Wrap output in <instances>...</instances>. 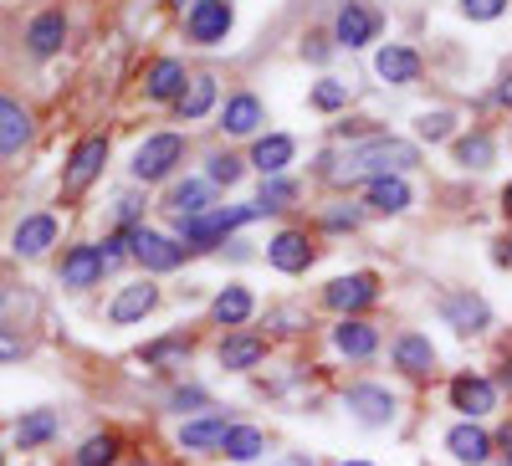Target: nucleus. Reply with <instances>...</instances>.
I'll use <instances>...</instances> for the list:
<instances>
[{
	"instance_id": "f8f14e48",
	"label": "nucleus",
	"mask_w": 512,
	"mask_h": 466,
	"mask_svg": "<svg viewBox=\"0 0 512 466\" xmlns=\"http://www.w3.org/2000/svg\"><path fill=\"white\" fill-rule=\"evenodd\" d=\"M333 344H338V354H349V359H369L379 349V333L364 318H344V323L333 328Z\"/></svg>"
},
{
	"instance_id": "aec40b11",
	"label": "nucleus",
	"mask_w": 512,
	"mask_h": 466,
	"mask_svg": "<svg viewBox=\"0 0 512 466\" xmlns=\"http://www.w3.org/2000/svg\"><path fill=\"white\" fill-rule=\"evenodd\" d=\"M395 364L410 369V374H431L436 364V349H431V338H420V333H405L400 344H395Z\"/></svg>"
},
{
	"instance_id": "5701e85b",
	"label": "nucleus",
	"mask_w": 512,
	"mask_h": 466,
	"mask_svg": "<svg viewBox=\"0 0 512 466\" xmlns=\"http://www.w3.org/2000/svg\"><path fill=\"white\" fill-rule=\"evenodd\" d=\"M62 36H67V21H62L57 11H47V16H36V21H31V36H26V41H31V52H36V57H52V52L62 47Z\"/></svg>"
},
{
	"instance_id": "2eb2a0df",
	"label": "nucleus",
	"mask_w": 512,
	"mask_h": 466,
	"mask_svg": "<svg viewBox=\"0 0 512 466\" xmlns=\"http://www.w3.org/2000/svg\"><path fill=\"white\" fill-rule=\"evenodd\" d=\"M446 446H451V456L466 461V466H482V461L492 456V436H487L482 426H456V431L446 436Z\"/></svg>"
},
{
	"instance_id": "bb28decb",
	"label": "nucleus",
	"mask_w": 512,
	"mask_h": 466,
	"mask_svg": "<svg viewBox=\"0 0 512 466\" xmlns=\"http://www.w3.org/2000/svg\"><path fill=\"white\" fill-rule=\"evenodd\" d=\"M210 313H216V323H226V328H241V323L251 318V292H246V287H226Z\"/></svg>"
},
{
	"instance_id": "4468645a",
	"label": "nucleus",
	"mask_w": 512,
	"mask_h": 466,
	"mask_svg": "<svg viewBox=\"0 0 512 466\" xmlns=\"http://www.w3.org/2000/svg\"><path fill=\"white\" fill-rule=\"evenodd\" d=\"M154 303H159V287H154V282H134V287H123L118 298H113V323H134V318L154 313Z\"/></svg>"
},
{
	"instance_id": "ddd939ff",
	"label": "nucleus",
	"mask_w": 512,
	"mask_h": 466,
	"mask_svg": "<svg viewBox=\"0 0 512 466\" xmlns=\"http://www.w3.org/2000/svg\"><path fill=\"white\" fill-rule=\"evenodd\" d=\"M98 277H103V251H98V246L67 251V262H62V282H67V287H93Z\"/></svg>"
},
{
	"instance_id": "f03ea898",
	"label": "nucleus",
	"mask_w": 512,
	"mask_h": 466,
	"mask_svg": "<svg viewBox=\"0 0 512 466\" xmlns=\"http://www.w3.org/2000/svg\"><path fill=\"white\" fill-rule=\"evenodd\" d=\"M180 154H185V139H180V134H154V139H144V149L134 154V175H139V180H164L169 169L180 164Z\"/></svg>"
},
{
	"instance_id": "58836bf2",
	"label": "nucleus",
	"mask_w": 512,
	"mask_h": 466,
	"mask_svg": "<svg viewBox=\"0 0 512 466\" xmlns=\"http://www.w3.org/2000/svg\"><path fill=\"white\" fill-rule=\"evenodd\" d=\"M461 11L472 16V21H492V16L507 11V0H461Z\"/></svg>"
},
{
	"instance_id": "a878e982",
	"label": "nucleus",
	"mask_w": 512,
	"mask_h": 466,
	"mask_svg": "<svg viewBox=\"0 0 512 466\" xmlns=\"http://www.w3.org/2000/svg\"><path fill=\"white\" fill-rule=\"evenodd\" d=\"M287 159H292V139H287V134H272V139H262V144H256V154H251V164L262 169V175H282V169H287Z\"/></svg>"
},
{
	"instance_id": "79ce46f5",
	"label": "nucleus",
	"mask_w": 512,
	"mask_h": 466,
	"mask_svg": "<svg viewBox=\"0 0 512 466\" xmlns=\"http://www.w3.org/2000/svg\"><path fill=\"white\" fill-rule=\"evenodd\" d=\"M502 103H507V108H512V77H507V82H502Z\"/></svg>"
},
{
	"instance_id": "e433bc0d",
	"label": "nucleus",
	"mask_w": 512,
	"mask_h": 466,
	"mask_svg": "<svg viewBox=\"0 0 512 466\" xmlns=\"http://www.w3.org/2000/svg\"><path fill=\"white\" fill-rule=\"evenodd\" d=\"M297 195V185H287V180H267L262 185V200H256V205H262V210H277V205H287Z\"/></svg>"
},
{
	"instance_id": "412c9836",
	"label": "nucleus",
	"mask_w": 512,
	"mask_h": 466,
	"mask_svg": "<svg viewBox=\"0 0 512 466\" xmlns=\"http://www.w3.org/2000/svg\"><path fill=\"white\" fill-rule=\"evenodd\" d=\"M374 67H379L384 82H415V77H420V57L405 52V47H384V52L374 57Z\"/></svg>"
},
{
	"instance_id": "a19ab883",
	"label": "nucleus",
	"mask_w": 512,
	"mask_h": 466,
	"mask_svg": "<svg viewBox=\"0 0 512 466\" xmlns=\"http://www.w3.org/2000/svg\"><path fill=\"white\" fill-rule=\"evenodd\" d=\"M277 466H313V461H308V456H282Z\"/></svg>"
},
{
	"instance_id": "c756f323",
	"label": "nucleus",
	"mask_w": 512,
	"mask_h": 466,
	"mask_svg": "<svg viewBox=\"0 0 512 466\" xmlns=\"http://www.w3.org/2000/svg\"><path fill=\"white\" fill-rule=\"evenodd\" d=\"M256 123H262V103H256V98L241 93V98L226 103V134H251Z\"/></svg>"
},
{
	"instance_id": "473e14b6",
	"label": "nucleus",
	"mask_w": 512,
	"mask_h": 466,
	"mask_svg": "<svg viewBox=\"0 0 512 466\" xmlns=\"http://www.w3.org/2000/svg\"><path fill=\"white\" fill-rule=\"evenodd\" d=\"M492 154H497V144H492L487 134H472V139L456 144V164H472V169H487Z\"/></svg>"
},
{
	"instance_id": "7ed1b4c3",
	"label": "nucleus",
	"mask_w": 512,
	"mask_h": 466,
	"mask_svg": "<svg viewBox=\"0 0 512 466\" xmlns=\"http://www.w3.org/2000/svg\"><path fill=\"white\" fill-rule=\"evenodd\" d=\"M256 216H262V205H236V210H205V216L185 221V241L205 246V241H216V236H226V231H236V226L256 221Z\"/></svg>"
},
{
	"instance_id": "09e8293b",
	"label": "nucleus",
	"mask_w": 512,
	"mask_h": 466,
	"mask_svg": "<svg viewBox=\"0 0 512 466\" xmlns=\"http://www.w3.org/2000/svg\"><path fill=\"white\" fill-rule=\"evenodd\" d=\"M180 6H185V0H180Z\"/></svg>"
},
{
	"instance_id": "f704fd0d",
	"label": "nucleus",
	"mask_w": 512,
	"mask_h": 466,
	"mask_svg": "<svg viewBox=\"0 0 512 466\" xmlns=\"http://www.w3.org/2000/svg\"><path fill=\"white\" fill-rule=\"evenodd\" d=\"M313 103H318L323 113H333V108L349 103V88H344V82H318V88H313Z\"/></svg>"
},
{
	"instance_id": "ea45409f",
	"label": "nucleus",
	"mask_w": 512,
	"mask_h": 466,
	"mask_svg": "<svg viewBox=\"0 0 512 466\" xmlns=\"http://www.w3.org/2000/svg\"><path fill=\"white\" fill-rule=\"evenodd\" d=\"M21 354V338H11V333H0V359H16Z\"/></svg>"
},
{
	"instance_id": "4be33fe9",
	"label": "nucleus",
	"mask_w": 512,
	"mask_h": 466,
	"mask_svg": "<svg viewBox=\"0 0 512 466\" xmlns=\"http://www.w3.org/2000/svg\"><path fill=\"white\" fill-rule=\"evenodd\" d=\"M369 205L384 210V216H395V210L410 205V185L400 175H384V180H369Z\"/></svg>"
},
{
	"instance_id": "b1692460",
	"label": "nucleus",
	"mask_w": 512,
	"mask_h": 466,
	"mask_svg": "<svg viewBox=\"0 0 512 466\" xmlns=\"http://www.w3.org/2000/svg\"><path fill=\"white\" fill-rule=\"evenodd\" d=\"M262 354H267V344L256 333H236V338H226V344H221V364L226 369H251Z\"/></svg>"
},
{
	"instance_id": "6e6552de",
	"label": "nucleus",
	"mask_w": 512,
	"mask_h": 466,
	"mask_svg": "<svg viewBox=\"0 0 512 466\" xmlns=\"http://www.w3.org/2000/svg\"><path fill=\"white\" fill-rule=\"evenodd\" d=\"M374 31H379V11L364 6V0H349V6L338 11V41H344V47H364V41H374Z\"/></svg>"
},
{
	"instance_id": "f3484780",
	"label": "nucleus",
	"mask_w": 512,
	"mask_h": 466,
	"mask_svg": "<svg viewBox=\"0 0 512 466\" xmlns=\"http://www.w3.org/2000/svg\"><path fill=\"white\" fill-rule=\"evenodd\" d=\"M185 67L175 62V57H164V62H154V72H149V98H159V103H169L175 98L180 103V93H185Z\"/></svg>"
},
{
	"instance_id": "20e7f679",
	"label": "nucleus",
	"mask_w": 512,
	"mask_h": 466,
	"mask_svg": "<svg viewBox=\"0 0 512 466\" xmlns=\"http://www.w3.org/2000/svg\"><path fill=\"white\" fill-rule=\"evenodd\" d=\"M103 159H108V144H103V139H82V144L72 149V159H67V175H62V190H67V195H77V190H88V185L98 180V169H103Z\"/></svg>"
},
{
	"instance_id": "a18cd8bd",
	"label": "nucleus",
	"mask_w": 512,
	"mask_h": 466,
	"mask_svg": "<svg viewBox=\"0 0 512 466\" xmlns=\"http://www.w3.org/2000/svg\"><path fill=\"white\" fill-rule=\"evenodd\" d=\"M502 262H512V241H507V251H502Z\"/></svg>"
},
{
	"instance_id": "f257e3e1",
	"label": "nucleus",
	"mask_w": 512,
	"mask_h": 466,
	"mask_svg": "<svg viewBox=\"0 0 512 466\" xmlns=\"http://www.w3.org/2000/svg\"><path fill=\"white\" fill-rule=\"evenodd\" d=\"M410 164H415V144L374 134V139L354 144L338 164H328V175L333 180H384V175H405Z\"/></svg>"
},
{
	"instance_id": "49530a36",
	"label": "nucleus",
	"mask_w": 512,
	"mask_h": 466,
	"mask_svg": "<svg viewBox=\"0 0 512 466\" xmlns=\"http://www.w3.org/2000/svg\"><path fill=\"white\" fill-rule=\"evenodd\" d=\"M344 466H369V461H344Z\"/></svg>"
},
{
	"instance_id": "c85d7f7f",
	"label": "nucleus",
	"mask_w": 512,
	"mask_h": 466,
	"mask_svg": "<svg viewBox=\"0 0 512 466\" xmlns=\"http://www.w3.org/2000/svg\"><path fill=\"white\" fill-rule=\"evenodd\" d=\"M210 103H216V82H210V77H190L185 93H180V113L185 118H205Z\"/></svg>"
},
{
	"instance_id": "0eeeda50",
	"label": "nucleus",
	"mask_w": 512,
	"mask_h": 466,
	"mask_svg": "<svg viewBox=\"0 0 512 466\" xmlns=\"http://www.w3.org/2000/svg\"><path fill=\"white\" fill-rule=\"evenodd\" d=\"M226 31H231V6L226 0H195L190 6V36L195 41H226Z\"/></svg>"
},
{
	"instance_id": "2f4dec72",
	"label": "nucleus",
	"mask_w": 512,
	"mask_h": 466,
	"mask_svg": "<svg viewBox=\"0 0 512 466\" xmlns=\"http://www.w3.org/2000/svg\"><path fill=\"white\" fill-rule=\"evenodd\" d=\"M52 431H57V420H52L47 410H36V415H26L21 426H16V446H21V451H26V446H41Z\"/></svg>"
},
{
	"instance_id": "9b49d317",
	"label": "nucleus",
	"mask_w": 512,
	"mask_h": 466,
	"mask_svg": "<svg viewBox=\"0 0 512 466\" xmlns=\"http://www.w3.org/2000/svg\"><path fill=\"white\" fill-rule=\"evenodd\" d=\"M492 400H497V390L487 385V379H477V374H461V379H451V405L461 410V415H487L492 410Z\"/></svg>"
},
{
	"instance_id": "a211bd4d",
	"label": "nucleus",
	"mask_w": 512,
	"mask_h": 466,
	"mask_svg": "<svg viewBox=\"0 0 512 466\" xmlns=\"http://www.w3.org/2000/svg\"><path fill=\"white\" fill-rule=\"evenodd\" d=\"M26 139H31V118L11 98H0V154H16Z\"/></svg>"
},
{
	"instance_id": "dca6fc26",
	"label": "nucleus",
	"mask_w": 512,
	"mask_h": 466,
	"mask_svg": "<svg viewBox=\"0 0 512 466\" xmlns=\"http://www.w3.org/2000/svg\"><path fill=\"white\" fill-rule=\"evenodd\" d=\"M52 241H57V221L52 216H26L16 226V251H21V257H41Z\"/></svg>"
},
{
	"instance_id": "393cba45",
	"label": "nucleus",
	"mask_w": 512,
	"mask_h": 466,
	"mask_svg": "<svg viewBox=\"0 0 512 466\" xmlns=\"http://www.w3.org/2000/svg\"><path fill=\"white\" fill-rule=\"evenodd\" d=\"M226 420L221 415H210V420H190V426L180 431V441L190 446V451H210V446H226Z\"/></svg>"
},
{
	"instance_id": "9d476101",
	"label": "nucleus",
	"mask_w": 512,
	"mask_h": 466,
	"mask_svg": "<svg viewBox=\"0 0 512 466\" xmlns=\"http://www.w3.org/2000/svg\"><path fill=\"white\" fill-rule=\"evenodd\" d=\"M267 262H272L277 272H303V267L313 262V246H308L303 231H282V236H272V246H267Z\"/></svg>"
},
{
	"instance_id": "c03bdc74",
	"label": "nucleus",
	"mask_w": 512,
	"mask_h": 466,
	"mask_svg": "<svg viewBox=\"0 0 512 466\" xmlns=\"http://www.w3.org/2000/svg\"><path fill=\"white\" fill-rule=\"evenodd\" d=\"M502 446H507V461H512V431H507V436H502Z\"/></svg>"
},
{
	"instance_id": "c9c22d12",
	"label": "nucleus",
	"mask_w": 512,
	"mask_h": 466,
	"mask_svg": "<svg viewBox=\"0 0 512 466\" xmlns=\"http://www.w3.org/2000/svg\"><path fill=\"white\" fill-rule=\"evenodd\" d=\"M415 129H420V139H446L451 134V113H420V123H415Z\"/></svg>"
},
{
	"instance_id": "7c9ffc66",
	"label": "nucleus",
	"mask_w": 512,
	"mask_h": 466,
	"mask_svg": "<svg viewBox=\"0 0 512 466\" xmlns=\"http://www.w3.org/2000/svg\"><path fill=\"white\" fill-rule=\"evenodd\" d=\"M221 451H226L231 461H256V456H262V431H251V426H231Z\"/></svg>"
},
{
	"instance_id": "423d86ee",
	"label": "nucleus",
	"mask_w": 512,
	"mask_h": 466,
	"mask_svg": "<svg viewBox=\"0 0 512 466\" xmlns=\"http://www.w3.org/2000/svg\"><path fill=\"white\" fill-rule=\"evenodd\" d=\"M134 257H139L149 272H175L180 257H185V246H175V241L159 236V231H134Z\"/></svg>"
},
{
	"instance_id": "72a5a7b5",
	"label": "nucleus",
	"mask_w": 512,
	"mask_h": 466,
	"mask_svg": "<svg viewBox=\"0 0 512 466\" xmlns=\"http://www.w3.org/2000/svg\"><path fill=\"white\" fill-rule=\"evenodd\" d=\"M113 456H118V441L113 436H93L88 446L77 451V466H113Z\"/></svg>"
},
{
	"instance_id": "cd10ccee",
	"label": "nucleus",
	"mask_w": 512,
	"mask_h": 466,
	"mask_svg": "<svg viewBox=\"0 0 512 466\" xmlns=\"http://www.w3.org/2000/svg\"><path fill=\"white\" fill-rule=\"evenodd\" d=\"M205 205H210V190H205L200 180H185L175 195H169V210H175L180 221H195V216H205Z\"/></svg>"
},
{
	"instance_id": "1a4fd4ad",
	"label": "nucleus",
	"mask_w": 512,
	"mask_h": 466,
	"mask_svg": "<svg viewBox=\"0 0 512 466\" xmlns=\"http://www.w3.org/2000/svg\"><path fill=\"white\" fill-rule=\"evenodd\" d=\"M349 410L364 420V426H390L395 395H390V390H379V385H354V390H349Z\"/></svg>"
},
{
	"instance_id": "4c0bfd02",
	"label": "nucleus",
	"mask_w": 512,
	"mask_h": 466,
	"mask_svg": "<svg viewBox=\"0 0 512 466\" xmlns=\"http://www.w3.org/2000/svg\"><path fill=\"white\" fill-rule=\"evenodd\" d=\"M210 180H216V185H236V180H241V159L216 154V159H210Z\"/></svg>"
},
{
	"instance_id": "6ab92c4d",
	"label": "nucleus",
	"mask_w": 512,
	"mask_h": 466,
	"mask_svg": "<svg viewBox=\"0 0 512 466\" xmlns=\"http://www.w3.org/2000/svg\"><path fill=\"white\" fill-rule=\"evenodd\" d=\"M446 318H451V328H461V333H482V328H487V303L456 292V298H446Z\"/></svg>"
},
{
	"instance_id": "de8ad7c7",
	"label": "nucleus",
	"mask_w": 512,
	"mask_h": 466,
	"mask_svg": "<svg viewBox=\"0 0 512 466\" xmlns=\"http://www.w3.org/2000/svg\"><path fill=\"white\" fill-rule=\"evenodd\" d=\"M134 466H149V461H134Z\"/></svg>"
},
{
	"instance_id": "37998d69",
	"label": "nucleus",
	"mask_w": 512,
	"mask_h": 466,
	"mask_svg": "<svg viewBox=\"0 0 512 466\" xmlns=\"http://www.w3.org/2000/svg\"><path fill=\"white\" fill-rule=\"evenodd\" d=\"M502 210H507V216H512V185L502 190Z\"/></svg>"
},
{
	"instance_id": "39448f33",
	"label": "nucleus",
	"mask_w": 512,
	"mask_h": 466,
	"mask_svg": "<svg viewBox=\"0 0 512 466\" xmlns=\"http://www.w3.org/2000/svg\"><path fill=\"white\" fill-rule=\"evenodd\" d=\"M374 292H379V282H374L369 272H354V277L328 282L323 303H328V308H338V313H354V308H369V303H374Z\"/></svg>"
}]
</instances>
